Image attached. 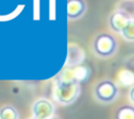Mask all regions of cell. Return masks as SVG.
Instances as JSON below:
<instances>
[{"mask_svg":"<svg viewBox=\"0 0 134 119\" xmlns=\"http://www.w3.org/2000/svg\"><path fill=\"white\" fill-rule=\"evenodd\" d=\"M81 92V86L75 81H64L61 79H57L54 86V98L55 100L63 104L68 105L73 103Z\"/></svg>","mask_w":134,"mask_h":119,"instance_id":"obj_1","label":"cell"},{"mask_svg":"<svg viewBox=\"0 0 134 119\" xmlns=\"http://www.w3.org/2000/svg\"><path fill=\"white\" fill-rule=\"evenodd\" d=\"M94 97L102 103H111L119 95L118 86L111 79H103L94 87Z\"/></svg>","mask_w":134,"mask_h":119,"instance_id":"obj_2","label":"cell"},{"mask_svg":"<svg viewBox=\"0 0 134 119\" xmlns=\"http://www.w3.org/2000/svg\"><path fill=\"white\" fill-rule=\"evenodd\" d=\"M93 51L99 57H110L117 50L116 40L109 33H100L93 41Z\"/></svg>","mask_w":134,"mask_h":119,"instance_id":"obj_3","label":"cell"},{"mask_svg":"<svg viewBox=\"0 0 134 119\" xmlns=\"http://www.w3.org/2000/svg\"><path fill=\"white\" fill-rule=\"evenodd\" d=\"M53 104L47 99H39L32 105V114L36 119H49L53 117Z\"/></svg>","mask_w":134,"mask_h":119,"instance_id":"obj_4","label":"cell"},{"mask_svg":"<svg viewBox=\"0 0 134 119\" xmlns=\"http://www.w3.org/2000/svg\"><path fill=\"white\" fill-rule=\"evenodd\" d=\"M131 19H129L125 13H122L121 10L117 9L115 10L109 18V25L111 27V29L114 32L117 33H121L122 29L125 28V26L127 25V23L130 21Z\"/></svg>","mask_w":134,"mask_h":119,"instance_id":"obj_5","label":"cell"},{"mask_svg":"<svg viewBox=\"0 0 134 119\" xmlns=\"http://www.w3.org/2000/svg\"><path fill=\"white\" fill-rule=\"evenodd\" d=\"M84 58H85V52L81 47L76 45H70L68 47L67 59H66V66L68 68H73L81 65Z\"/></svg>","mask_w":134,"mask_h":119,"instance_id":"obj_6","label":"cell"},{"mask_svg":"<svg viewBox=\"0 0 134 119\" xmlns=\"http://www.w3.org/2000/svg\"><path fill=\"white\" fill-rule=\"evenodd\" d=\"M86 10V4L83 0H68L67 1V16L69 19H79Z\"/></svg>","mask_w":134,"mask_h":119,"instance_id":"obj_7","label":"cell"},{"mask_svg":"<svg viewBox=\"0 0 134 119\" xmlns=\"http://www.w3.org/2000/svg\"><path fill=\"white\" fill-rule=\"evenodd\" d=\"M114 119H134V105L124 104L119 106L115 112Z\"/></svg>","mask_w":134,"mask_h":119,"instance_id":"obj_8","label":"cell"},{"mask_svg":"<svg viewBox=\"0 0 134 119\" xmlns=\"http://www.w3.org/2000/svg\"><path fill=\"white\" fill-rule=\"evenodd\" d=\"M117 9L125 13L129 19L134 20V0H122Z\"/></svg>","mask_w":134,"mask_h":119,"instance_id":"obj_9","label":"cell"},{"mask_svg":"<svg viewBox=\"0 0 134 119\" xmlns=\"http://www.w3.org/2000/svg\"><path fill=\"white\" fill-rule=\"evenodd\" d=\"M0 119H19V113L13 105H5L0 110Z\"/></svg>","mask_w":134,"mask_h":119,"instance_id":"obj_10","label":"cell"},{"mask_svg":"<svg viewBox=\"0 0 134 119\" xmlns=\"http://www.w3.org/2000/svg\"><path fill=\"white\" fill-rule=\"evenodd\" d=\"M119 81L122 86H134V72L132 70H122L119 74Z\"/></svg>","mask_w":134,"mask_h":119,"instance_id":"obj_11","label":"cell"},{"mask_svg":"<svg viewBox=\"0 0 134 119\" xmlns=\"http://www.w3.org/2000/svg\"><path fill=\"white\" fill-rule=\"evenodd\" d=\"M120 34L127 41H130V42L134 41V20H130L127 23V25L125 26Z\"/></svg>","mask_w":134,"mask_h":119,"instance_id":"obj_12","label":"cell"},{"mask_svg":"<svg viewBox=\"0 0 134 119\" xmlns=\"http://www.w3.org/2000/svg\"><path fill=\"white\" fill-rule=\"evenodd\" d=\"M129 99H130V101L134 104V86H132L131 89H130V92H129Z\"/></svg>","mask_w":134,"mask_h":119,"instance_id":"obj_13","label":"cell"},{"mask_svg":"<svg viewBox=\"0 0 134 119\" xmlns=\"http://www.w3.org/2000/svg\"><path fill=\"white\" fill-rule=\"evenodd\" d=\"M49 119H60V118H58V117H51V118H49Z\"/></svg>","mask_w":134,"mask_h":119,"instance_id":"obj_14","label":"cell"},{"mask_svg":"<svg viewBox=\"0 0 134 119\" xmlns=\"http://www.w3.org/2000/svg\"><path fill=\"white\" fill-rule=\"evenodd\" d=\"M32 119H36V118H32Z\"/></svg>","mask_w":134,"mask_h":119,"instance_id":"obj_15","label":"cell"}]
</instances>
